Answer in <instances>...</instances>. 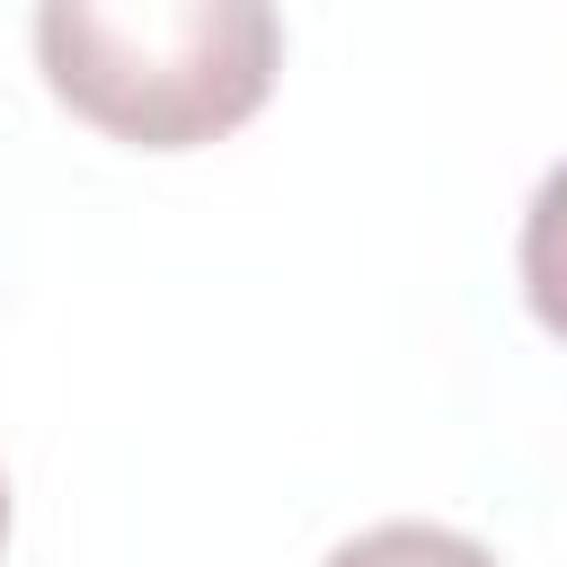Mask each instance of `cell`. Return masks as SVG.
<instances>
[{"instance_id": "6da1fadb", "label": "cell", "mask_w": 567, "mask_h": 567, "mask_svg": "<svg viewBox=\"0 0 567 567\" xmlns=\"http://www.w3.org/2000/svg\"><path fill=\"white\" fill-rule=\"evenodd\" d=\"M44 89L124 151L239 133L284 71L275 0H35Z\"/></svg>"}, {"instance_id": "3957f363", "label": "cell", "mask_w": 567, "mask_h": 567, "mask_svg": "<svg viewBox=\"0 0 567 567\" xmlns=\"http://www.w3.org/2000/svg\"><path fill=\"white\" fill-rule=\"evenodd\" d=\"M319 567H505L487 540H470V532H452V523H372V532H354V540H337Z\"/></svg>"}, {"instance_id": "7a4b0ae2", "label": "cell", "mask_w": 567, "mask_h": 567, "mask_svg": "<svg viewBox=\"0 0 567 567\" xmlns=\"http://www.w3.org/2000/svg\"><path fill=\"white\" fill-rule=\"evenodd\" d=\"M523 301H532V319L567 346V159L532 186V204H523Z\"/></svg>"}, {"instance_id": "277c9868", "label": "cell", "mask_w": 567, "mask_h": 567, "mask_svg": "<svg viewBox=\"0 0 567 567\" xmlns=\"http://www.w3.org/2000/svg\"><path fill=\"white\" fill-rule=\"evenodd\" d=\"M0 549H9V478H0Z\"/></svg>"}]
</instances>
